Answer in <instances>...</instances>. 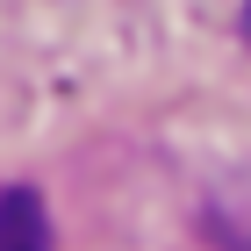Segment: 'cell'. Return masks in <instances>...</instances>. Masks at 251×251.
Segmentation results:
<instances>
[{
  "instance_id": "cell-1",
  "label": "cell",
  "mask_w": 251,
  "mask_h": 251,
  "mask_svg": "<svg viewBox=\"0 0 251 251\" xmlns=\"http://www.w3.org/2000/svg\"><path fill=\"white\" fill-rule=\"evenodd\" d=\"M0 251H50V215H43L36 187L0 194Z\"/></svg>"
}]
</instances>
